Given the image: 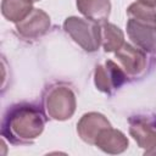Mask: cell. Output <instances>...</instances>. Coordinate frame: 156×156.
I'll return each instance as SVG.
<instances>
[{"mask_svg": "<svg viewBox=\"0 0 156 156\" xmlns=\"http://www.w3.org/2000/svg\"><path fill=\"white\" fill-rule=\"evenodd\" d=\"M45 116L33 104L20 102L7 108L1 121V135L13 145H28L43 133Z\"/></svg>", "mask_w": 156, "mask_h": 156, "instance_id": "1", "label": "cell"}, {"mask_svg": "<svg viewBox=\"0 0 156 156\" xmlns=\"http://www.w3.org/2000/svg\"><path fill=\"white\" fill-rule=\"evenodd\" d=\"M43 107L46 116L51 119H69L76 112V95L67 85L55 84L45 91L43 96Z\"/></svg>", "mask_w": 156, "mask_h": 156, "instance_id": "2", "label": "cell"}, {"mask_svg": "<svg viewBox=\"0 0 156 156\" xmlns=\"http://www.w3.org/2000/svg\"><path fill=\"white\" fill-rule=\"evenodd\" d=\"M63 29L87 52H94L101 45L100 23L93 20L69 16L63 22Z\"/></svg>", "mask_w": 156, "mask_h": 156, "instance_id": "3", "label": "cell"}, {"mask_svg": "<svg viewBox=\"0 0 156 156\" xmlns=\"http://www.w3.org/2000/svg\"><path fill=\"white\" fill-rule=\"evenodd\" d=\"M129 134L138 146L145 150V155L156 149V119L147 116H130L128 118Z\"/></svg>", "mask_w": 156, "mask_h": 156, "instance_id": "4", "label": "cell"}, {"mask_svg": "<svg viewBox=\"0 0 156 156\" xmlns=\"http://www.w3.org/2000/svg\"><path fill=\"white\" fill-rule=\"evenodd\" d=\"M127 80L126 72L112 60L105 61L104 65H96L94 71L95 87L108 95L119 89Z\"/></svg>", "mask_w": 156, "mask_h": 156, "instance_id": "5", "label": "cell"}, {"mask_svg": "<svg viewBox=\"0 0 156 156\" xmlns=\"http://www.w3.org/2000/svg\"><path fill=\"white\" fill-rule=\"evenodd\" d=\"M116 58L123 67L127 77L129 78H139L141 77L147 67L146 52L141 49L133 46L132 44L124 43L116 52Z\"/></svg>", "mask_w": 156, "mask_h": 156, "instance_id": "6", "label": "cell"}, {"mask_svg": "<svg viewBox=\"0 0 156 156\" xmlns=\"http://www.w3.org/2000/svg\"><path fill=\"white\" fill-rule=\"evenodd\" d=\"M127 34L132 43L144 52L156 54V26L129 18L127 21Z\"/></svg>", "mask_w": 156, "mask_h": 156, "instance_id": "7", "label": "cell"}, {"mask_svg": "<svg viewBox=\"0 0 156 156\" xmlns=\"http://www.w3.org/2000/svg\"><path fill=\"white\" fill-rule=\"evenodd\" d=\"M15 24L17 33L22 38L33 40L43 37L50 29L51 22L49 15L45 11L40 9H33L32 12L26 18Z\"/></svg>", "mask_w": 156, "mask_h": 156, "instance_id": "8", "label": "cell"}, {"mask_svg": "<svg viewBox=\"0 0 156 156\" xmlns=\"http://www.w3.org/2000/svg\"><path fill=\"white\" fill-rule=\"evenodd\" d=\"M107 127H111L107 117H105L100 112H88L84 113L78 121L77 133L84 143L89 145H95V140L99 133Z\"/></svg>", "mask_w": 156, "mask_h": 156, "instance_id": "9", "label": "cell"}, {"mask_svg": "<svg viewBox=\"0 0 156 156\" xmlns=\"http://www.w3.org/2000/svg\"><path fill=\"white\" fill-rule=\"evenodd\" d=\"M128 145H129V141H128V138L124 135V133L112 127H107L102 129L95 140L96 147L111 155L122 154L128 149Z\"/></svg>", "mask_w": 156, "mask_h": 156, "instance_id": "10", "label": "cell"}, {"mask_svg": "<svg viewBox=\"0 0 156 156\" xmlns=\"http://www.w3.org/2000/svg\"><path fill=\"white\" fill-rule=\"evenodd\" d=\"M78 11L89 20L98 23L107 21L111 12L110 0H76Z\"/></svg>", "mask_w": 156, "mask_h": 156, "instance_id": "11", "label": "cell"}, {"mask_svg": "<svg viewBox=\"0 0 156 156\" xmlns=\"http://www.w3.org/2000/svg\"><path fill=\"white\" fill-rule=\"evenodd\" d=\"M100 40L106 52H116L124 44V33L116 24L105 21L100 23Z\"/></svg>", "mask_w": 156, "mask_h": 156, "instance_id": "12", "label": "cell"}, {"mask_svg": "<svg viewBox=\"0 0 156 156\" xmlns=\"http://www.w3.org/2000/svg\"><path fill=\"white\" fill-rule=\"evenodd\" d=\"M33 10V2L30 0H2L1 13L2 16L13 23H17L26 18Z\"/></svg>", "mask_w": 156, "mask_h": 156, "instance_id": "13", "label": "cell"}, {"mask_svg": "<svg viewBox=\"0 0 156 156\" xmlns=\"http://www.w3.org/2000/svg\"><path fill=\"white\" fill-rule=\"evenodd\" d=\"M127 15L132 20L156 26V10H155V7L147 6L140 1H135V2L130 4L127 9Z\"/></svg>", "mask_w": 156, "mask_h": 156, "instance_id": "14", "label": "cell"}, {"mask_svg": "<svg viewBox=\"0 0 156 156\" xmlns=\"http://www.w3.org/2000/svg\"><path fill=\"white\" fill-rule=\"evenodd\" d=\"M147 6H151V7H156V0H138Z\"/></svg>", "mask_w": 156, "mask_h": 156, "instance_id": "15", "label": "cell"}, {"mask_svg": "<svg viewBox=\"0 0 156 156\" xmlns=\"http://www.w3.org/2000/svg\"><path fill=\"white\" fill-rule=\"evenodd\" d=\"M32 2H35V1H40V0H30Z\"/></svg>", "mask_w": 156, "mask_h": 156, "instance_id": "16", "label": "cell"}]
</instances>
